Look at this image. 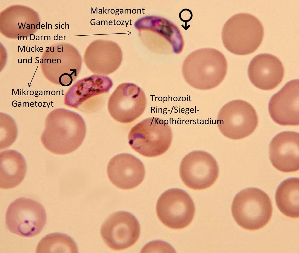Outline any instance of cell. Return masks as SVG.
I'll return each instance as SVG.
<instances>
[{
	"label": "cell",
	"mask_w": 299,
	"mask_h": 253,
	"mask_svg": "<svg viewBox=\"0 0 299 253\" xmlns=\"http://www.w3.org/2000/svg\"><path fill=\"white\" fill-rule=\"evenodd\" d=\"M86 133V124L80 115L64 108H57L46 117L41 140L49 152L64 155L77 150L82 144Z\"/></svg>",
	"instance_id": "1"
},
{
	"label": "cell",
	"mask_w": 299,
	"mask_h": 253,
	"mask_svg": "<svg viewBox=\"0 0 299 253\" xmlns=\"http://www.w3.org/2000/svg\"><path fill=\"white\" fill-rule=\"evenodd\" d=\"M227 64L223 54L213 48H203L190 53L184 60L182 72L185 81L201 90L213 89L223 81Z\"/></svg>",
	"instance_id": "2"
},
{
	"label": "cell",
	"mask_w": 299,
	"mask_h": 253,
	"mask_svg": "<svg viewBox=\"0 0 299 253\" xmlns=\"http://www.w3.org/2000/svg\"><path fill=\"white\" fill-rule=\"evenodd\" d=\"M264 28L260 21L250 14L238 13L230 18L223 27L222 40L225 48L239 55L255 51L261 43Z\"/></svg>",
	"instance_id": "3"
},
{
	"label": "cell",
	"mask_w": 299,
	"mask_h": 253,
	"mask_svg": "<svg viewBox=\"0 0 299 253\" xmlns=\"http://www.w3.org/2000/svg\"><path fill=\"white\" fill-rule=\"evenodd\" d=\"M232 215L241 227L255 231L265 226L272 215V206L268 195L255 188L244 189L234 197L231 207Z\"/></svg>",
	"instance_id": "4"
},
{
	"label": "cell",
	"mask_w": 299,
	"mask_h": 253,
	"mask_svg": "<svg viewBox=\"0 0 299 253\" xmlns=\"http://www.w3.org/2000/svg\"><path fill=\"white\" fill-rule=\"evenodd\" d=\"M173 138L171 128L160 118H147L134 126L128 136V143L135 151L147 157H158L169 148Z\"/></svg>",
	"instance_id": "5"
},
{
	"label": "cell",
	"mask_w": 299,
	"mask_h": 253,
	"mask_svg": "<svg viewBox=\"0 0 299 253\" xmlns=\"http://www.w3.org/2000/svg\"><path fill=\"white\" fill-rule=\"evenodd\" d=\"M113 83L106 76L93 74L80 79L68 89L65 105L83 112L90 113L104 106Z\"/></svg>",
	"instance_id": "6"
},
{
	"label": "cell",
	"mask_w": 299,
	"mask_h": 253,
	"mask_svg": "<svg viewBox=\"0 0 299 253\" xmlns=\"http://www.w3.org/2000/svg\"><path fill=\"white\" fill-rule=\"evenodd\" d=\"M6 223L8 230L18 235L31 238L39 234L46 221L45 209L33 199L21 197L8 206L6 214Z\"/></svg>",
	"instance_id": "7"
},
{
	"label": "cell",
	"mask_w": 299,
	"mask_h": 253,
	"mask_svg": "<svg viewBox=\"0 0 299 253\" xmlns=\"http://www.w3.org/2000/svg\"><path fill=\"white\" fill-rule=\"evenodd\" d=\"M219 129L225 137L240 140L253 133L258 124L257 114L253 107L244 100L230 101L220 110L217 118Z\"/></svg>",
	"instance_id": "8"
},
{
	"label": "cell",
	"mask_w": 299,
	"mask_h": 253,
	"mask_svg": "<svg viewBox=\"0 0 299 253\" xmlns=\"http://www.w3.org/2000/svg\"><path fill=\"white\" fill-rule=\"evenodd\" d=\"M157 216L167 227L173 229L188 226L194 216L195 207L193 200L185 190L172 188L162 193L156 206Z\"/></svg>",
	"instance_id": "9"
},
{
	"label": "cell",
	"mask_w": 299,
	"mask_h": 253,
	"mask_svg": "<svg viewBox=\"0 0 299 253\" xmlns=\"http://www.w3.org/2000/svg\"><path fill=\"white\" fill-rule=\"evenodd\" d=\"M219 169L218 163L210 154L195 150L186 155L180 165V178L188 187L202 190L212 186L217 179Z\"/></svg>",
	"instance_id": "10"
},
{
	"label": "cell",
	"mask_w": 299,
	"mask_h": 253,
	"mask_svg": "<svg viewBox=\"0 0 299 253\" xmlns=\"http://www.w3.org/2000/svg\"><path fill=\"white\" fill-rule=\"evenodd\" d=\"M147 99L142 90L132 83L119 84L109 97L107 108L111 116L119 122L128 124L144 112Z\"/></svg>",
	"instance_id": "11"
},
{
	"label": "cell",
	"mask_w": 299,
	"mask_h": 253,
	"mask_svg": "<svg viewBox=\"0 0 299 253\" xmlns=\"http://www.w3.org/2000/svg\"><path fill=\"white\" fill-rule=\"evenodd\" d=\"M140 232L139 223L132 214L125 211L115 212L102 225L101 236L109 248L116 251L125 249L133 245Z\"/></svg>",
	"instance_id": "12"
},
{
	"label": "cell",
	"mask_w": 299,
	"mask_h": 253,
	"mask_svg": "<svg viewBox=\"0 0 299 253\" xmlns=\"http://www.w3.org/2000/svg\"><path fill=\"white\" fill-rule=\"evenodd\" d=\"M270 115L281 126L299 124V81L291 80L273 95L268 104Z\"/></svg>",
	"instance_id": "13"
},
{
	"label": "cell",
	"mask_w": 299,
	"mask_h": 253,
	"mask_svg": "<svg viewBox=\"0 0 299 253\" xmlns=\"http://www.w3.org/2000/svg\"><path fill=\"white\" fill-rule=\"evenodd\" d=\"M107 173L113 185L121 189L129 190L143 181L145 170L143 163L138 158L129 153H123L115 155L110 160Z\"/></svg>",
	"instance_id": "14"
},
{
	"label": "cell",
	"mask_w": 299,
	"mask_h": 253,
	"mask_svg": "<svg viewBox=\"0 0 299 253\" xmlns=\"http://www.w3.org/2000/svg\"><path fill=\"white\" fill-rule=\"evenodd\" d=\"M299 134L285 131L276 135L269 147V156L272 165L282 172H294L299 169Z\"/></svg>",
	"instance_id": "15"
},
{
	"label": "cell",
	"mask_w": 299,
	"mask_h": 253,
	"mask_svg": "<svg viewBox=\"0 0 299 253\" xmlns=\"http://www.w3.org/2000/svg\"><path fill=\"white\" fill-rule=\"evenodd\" d=\"M248 75L251 83L264 90H272L281 83L284 70L282 63L276 56L263 53L254 57L248 66Z\"/></svg>",
	"instance_id": "16"
},
{
	"label": "cell",
	"mask_w": 299,
	"mask_h": 253,
	"mask_svg": "<svg viewBox=\"0 0 299 253\" xmlns=\"http://www.w3.org/2000/svg\"><path fill=\"white\" fill-rule=\"evenodd\" d=\"M27 169L25 160L17 151L8 150L0 153V188H13L19 185L25 176Z\"/></svg>",
	"instance_id": "17"
},
{
	"label": "cell",
	"mask_w": 299,
	"mask_h": 253,
	"mask_svg": "<svg viewBox=\"0 0 299 253\" xmlns=\"http://www.w3.org/2000/svg\"><path fill=\"white\" fill-rule=\"evenodd\" d=\"M122 60V53L119 48L109 50H88L85 56L88 68L95 74L104 76L116 71Z\"/></svg>",
	"instance_id": "18"
},
{
	"label": "cell",
	"mask_w": 299,
	"mask_h": 253,
	"mask_svg": "<svg viewBox=\"0 0 299 253\" xmlns=\"http://www.w3.org/2000/svg\"><path fill=\"white\" fill-rule=\"evenodd\" d=\"M299 179L292 177L283 181L277 188L275 199L280 211L286 216L299 217Z\"/></svg>",
	"instance_id": "19"
},
{
	"label": "cell",
	"mask_w": 299,
	"mask_h": 253,
	"mask_svg": "<svg viewBox=\"0 0 299 253\" xmlns=\"http://www.w3.org/2000/svg\"><path fill=\"white\" fill-rule=\"evenodd\" d=\"M78 249L74 240L64 233L48 234L39 242L36 253H76Z\"/></svg>",
	"instance_id": "20"
}]
</instances>
